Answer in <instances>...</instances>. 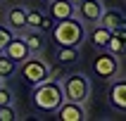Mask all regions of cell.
<instances>
[{"instance_id":"8992f818","label":"cell","mask_w":126,"mask_h":121,"mask_svg":"<svg viewBox=\"0 0 126 121\" xmlns=\"http://www.w3.org/2000/svg\"><path fill=\"white\" fill-rule=\"evenodd\" d=\"M102 12H105V2L102 0H83V2L76 5V17L83 24H98Z\"/></svg>"},{"instance_id":"7c38bea8","label":"cell","mask_w":126,"mask_h":121,"mask_svg":"<svg viewBox=\"0 0 126 121\" xmlns=\"http://www.w3.org/2000/svg\"><path fill=\"white\" fill-rule=\"evenodd\" d=\"M21 38H24V43L29 45L31 55H38V52L45 48V38H43V31H38V28H24V31H21Z\"/></svg>"},{"instance_id":"d6986e66","label":"cell","mask_w":126,"mask_h":121,"mask_svg":"<svg viewBox=\"0 0 126 121\" xmlns=\"http://www.w3.org/2000/svg\"><path fill=\"white\" fill-rule=\"evenodd\" d=\"M14 38V31L10 26H0V52H2V50L7 48V43L12 40Z\"/></svg>"},{"instance_id":"52a82bcc","label":"cell","mask_w":126,"mask_h":121,"mask_svg":"<svg viewBox=\"0 0 126 121\" xmlns=\"http://www.w3.org/2000/svg\"><path fill=\"white\" fill-rule=\"evenodd\" d=\"M55 116L60 121H83V119H88L86 107L81 105V102H71V100H64L62 105L57 107Z\"/></svg>"},{"instance_id":"5b68a950","label":"cell","mask_w":126,"mask_h":121,"mask_svg":"<svg viewBox=\"0 0 126 121\" xmlns=\"http://www.w3.org/2000/svg\"><path fill=\"white\" fill-rule=\"evenodd\" d=\"M93 71L98 74V78H114L119 74V57L112 55L110 50H102L93 62Z\"/></svg>"},{"instance_id":"30bf717a","label":"cell","mask_w":126,"mask_h":121,"mask_svg":"<svg viewBox=\"0 0 126 121\" xmlns=\"http://www.w3.org/2000/svg\"><path fill=\"white\" fill-rule=\"evenodd\" d=\"M2 52H5L10 59H14L17 64H21L26 57H31V50H29V45L24 43V38H21V36H14L12 40L7 43V48L2 50Z\"/></svg>"},{"instance_id":"277c9868","label":"cell","mask_w":126,"mask_h":121,"mask_svg":"<svg viewBox=\"0 0 126 121\" xmlns=\"http://www.w3.org/2000/svg\"><path fill=\"white\" fill-rule=\"evenodd\" d=\"M19 74H21V78H24L29 85H38L41 81H45V78L50 76V67L43 62L41 57L31 55V57H26V59L21 62Z\"/></svg>"},{"instance_id":"9a60e30c","label":"cell","mask_w":126,"mask_h":121,"mask_svg":"<svg viewBox=\"0 0 126 121\" xmlns=\"http://www.w3.org/2000/svg\"><path fill=\"white\" fill-rule=\"evenodd\" d=\"M98 24H102V26H107L110 31H112V28L126 24V17H124V12H119V10H105Z\"/></svg>"},{"instance_id":"cb8c5ba5","label":"cell","mask_w":126,"mask_h":121,"mask_svg":"<svg viewBox=\"0 0 126 121\" xmlns=\"http://www.w3.org/2000/svg\"><path fill=\"white\" fill-rule=\"evenodd\" d=\"M45 2H50V0H45Z\"/></svg>"},{"instance_id":"8fae6325","label":"cell","mask_w":126,"mask_h":121,"mask_svg":"<svg viewBox=\"0 0 126 121\" xmlns=\"http://www.w3.org/2000/svg\"><path fill=\"white\" fill-rule=\"evenodd\" d=\"M105 50H110V52L117 55V57L126 55V24L112 28V36H110V43H107Z\"/></svg>"},{"instance_id":"4fadbf2b","label":"cell","mask_w":126,"mask_h":121,"mask_svg":"<svg viewBox=\"0 0 126 121\" xmlns=\"http://www.w3.org/2000/svg\"><path fill=\"white\" fill-rule=\"evenodd\" d=\"M7 26L12 31H24L26 28V7L14 5L7 10Z\"/></svg>"},{"instance_id":"9c48e42d","label":"cell","mask_w":126,"mask_h":121,"mask_svg":"<svg viewBox=\"0 0 126 121\" xmlns=\"http://www.w3.org/2000/svg\"><path fill=\"white\" fill-rule=\"evenodd\" d=\"M48 14L55 21L69 19V17H76V5L69 2V0H50L48 2Z\"/></svg>"},{"instance_id":"e0dca14e","label":"cell","mask_w":126,"mask_h":121,"mask_svg":"<svg viewBox=\"0 0 126 121\" xmlns=\"http://www.w3.org/2000/svg\"><path fill=\"white\" fill-rule=\"evenodd\" d=\"M57 59H60V64H74L79 59V48L60 45V48H57Z\"/></svg>"},{"instance_id":"ba28073f","label":"cell","mask_w":126,"mask_h":121,"mask_svg":"<svg viewBox=\"0 0 126 121\" xmlns=\"http://www.w3.org/2000/svg\"><path fill=\"white\" fill-rule=\"evenodd\" d=\"M107 100L117 112H126V78L112 81L110 90H107Z\"/></svg>"},{"instance_id":"603a6c76","label":"cell","mask_w":126,"mask_h":121,"mask_svg":"<svg viewBox=\"0 0 126 121\" xmlns=\"http://www.w3.org/2000/svg\"><path fill=\"white\" fill-rule=\"evenodd\" d=\"M69 2H74V5H79V2H83V0H69Z\"/></svg>"},{"instance_id":"3957f363","label":"cell","mask_w":126,"mask_h":121,"mask_svg":"<svg viewBox=\"0 0 126 121\" xmlns=\"http://www.w3.org/2000/svg\"><path fill=\"white\" fill-rule=\"evenodd\" d=\"M62 90H64V100L86 105V100L91 95V81L86 74H69L62 81Z\"/></svg>"},{"instance_id":"2e32d148","label":"cell","mask_w":126,"mask_h":121,"mask_svg":"<svg viewBox=\"0 0 126 121\" xmlns=\"http://www.w3.org/2000/svg\"><path fill=\"white\" fill-rule=\"evenodd\" d=\"M17 67H19V64L14 62V59H10V57H7L5 52H0V81H5V78L14 76Z\"/></svg>"},{"instance_id":"44dd1931","label":"cell","mask_w":126,"mask_h":121,"mask_svg":"<svg viewBox=\"0 0 126 121\" xmlns=\"http://www.w3.org/2000/svg\"><path fill=\"white\" fill-rule=\"evenodd\" d=\"M14 119H17V112H14L12 105L0 107V121H14Z\"/></svg>"},{"instance_id":"7402d4cb","label":"cell","mask_w":126,"mask_h":121,"mask_svg":"<svg viewBox=\"0 0 126 121\" xmlns=\"http://www.w3.org/2000/svg\"><path fill=\"white\" fill-rule=\"evenodd\" d=\"M52 26H55V19H52L50 14H45V17H43V24H41V28H38V31H52Z\"/></svg>"},{"instance_id":"7a4b0ae2","label":"cell","mask_w":126,"mask_h":121,"mask_svg":"<svg viewBox=\"0 0 126 121\" xmlns=\"http://www.w3.org/2000/svg\"><path fill=\"white\" fill-rule=\"evenodd\" d=\"M52 40L60 45H69V48H81V43L86 40V24L79 17H69V19L55 21L52 26Z\"/></svg>"},{"instance_id":"6da1fadb","label":"cell","mask_w":126,"mask_h":121,"mask_svg":"<svg viewBox=\"0 0 126 121\" xmlns=\"http://www.w3.org/2000/svg\"><path fill=\"white\" fill-rule=\"evenodd\" d=\"M31 102L38 112L43 114H55L57 107L64 102V90L62 83L57 78H45L38 85H33V93H31Z\"/></svg>"},{"instance_id":"5bb4252c","label":"cell","mask_w":126,"mask_h":121,"mask_svg":"<svg viewBox=\"0 0 126 121\" xmlns=\"http://www.w3.org/2000/svg\"><path fill=\"white\" fill-rule=\"evenodd\" d=\"M110 36H112V31H110L107 26H102V24H95L88 38H91V43L95 45V48L105 50V48H107V43H110Z\"/></svg>"},{"instance_id":"ffe728a7","label":"cell","mask_w":126,"mask_h":121,"mask_svg":"<svg viewBox=\"0 0 126 121\" xmlns=\"http://www.w3.org/2000/svg\"><path fill=\"white\" fill-rule=\"evenodd\" d=\"M12 90L7 88L5 83H0V107H5V105H12Z\"/></svg>"},{"instance_id":"ac0fdd59","label":"cell","mask_w":126,"mask_h":121,"mask_svg":"<svg viewBox=\"0 0 126 121\" xmlns=\"http://www.w3.org/2000/svg\"><path fill=\"white\" fill-rule=\"evenodd\" d=\"M43 17L45 14L38 12V10H26V28H41Z\"/></svg>"}]
</instances>
